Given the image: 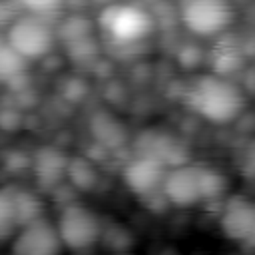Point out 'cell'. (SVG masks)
Masks as SVG:
<instances>
[{
    "label": "cell",
    "instance_id": "ffe728a7",
    "mask_svg": "<svg viewBox=\"0 0 255 255\" xmlns=\"http://www.w3.org/2000/svg\"><path fill=\"white\" fill-rule=\"evenodd\" d=\"M64 48H66V56L74 64H94L96 58H98V52H100V44H98L96 36L72 42V44H68Z\"/></svg>",
    "mask_w": 255,
    "mask_h": 255
},
{
    "label": "cell",
    "instance_id": "30bf717a",
    "mask_svg": "<svg viewBox=\"0 0 255 255\" xmlns=\"http://www.w3.org/2000/svg\"><path fill=\"white\" fill-rule=\"evenodd\" d=\"M165 171H167V167H163L159 161L135 155L131 161L126 163V167L122 171V179H124L126 187H129L135 195L151 197V195L159 193Z\"/></svg>",
    "mask_w": 255,
    "mask_h": 255
},
{
    "label": "cell",
    "instance_id": "6da1fadb",
    "mask_svg": "<svg viewBox=\"0 0 255 255\" xmlns=\"http://www.w3.org/2000/svg\"><path fill=\"white\" fill-rule=\"evenodd\" d=\"M185 104L203 120L215 126H225L239 118L243 112L245 94L231 80L205 74L191 82L185 94Z\"/></svg>",
    "mask_w": 255,
    "mask_h": 255
},
{
    "label": "cell",
    "instance_id": "7c38bea8",
    "mask_svg": "<svg viewBox=\"0 0 255 255\" xmlns=\"http://www.w3.org/2000/svg\"><path fill=\"white\" fill-rule=\"evenodd\" d=\"M90 133L94 141L104 149H120L128 143V131L124 124L108 110H98L90 118Z\"/></svg>",
    "mask_w": 255,
    "mask_h": 255
},
{
    "label": "cell",
    "instance_id": "3957f363",
    "mask_svg": "<svg viewBox=\"0 0 255 255\" xmlns=\"http://www.w3.org/2000/svg\"><path fill=\"white\" fill-rule=\"evenodd\" d=\"M54 225L64 249L72 253H88L100 243L102 217L82 203H66Z\"/></svg>",
    "mask_w": 255,
    "mask_h": 255
},
{
    "label": "cell",
    "instance_id": "52a82bcc",
    "mask_svg": "<svg viewBox=\"0 0 255 255\" xmlns=\"http://www.w3.org/2000/svg\"><path fill=\"white\" fill-rule=\"evenodd\" d=\"M14 235L12 255H64L56 225L44 215L26 223Z\"/></svg>",
    "mask_w": 255,
    "mask_h": 255
},
{
    "label": "cell",
    "instance_id": "5b68a950",
    "mask_svg": "<svg viewBox=\"0 0 255 255\" xmlns=\"http://www.w3.org/2000/svg\"><path fill=\"white\" fill-rule=\"evenodd\" d=\"M179 18L191 34L211 38L231 26L233 10L227 0H183Z\"/></svg>",
    "mask_w": 255,
    "mask_h": 255
},
{
    "label": "cell",
    "instance_id": "7a4b0ae2",
    "mask_svg": "<svg viewBox=\"0 0 255 255\" xmlns=\"http://www.w3.org/2000/svg\"><path fill=\"white\" fill-rule=\"evenodd\" d=\"M96 26L110 42L118 46H133L153 32V18L139 4L114 2L100 10Z\"/></svg>",
    "mask_w": 255,
    "mask_h": 255
},
{
    "label": "cell",
    "instance_id": "7402d4cb",
    "mask_svg": "<svg viewBox=\"0 0 255 255\" xmlns=\"http://www.w3.org/2000/svg\"><path fill=\"white\" fill-rule=\"evenodd\" d=\"M16 4L20 6V10H26V14L46 18L56 14L66 4V0H16Z\"/></svg>",
    "mask_w": 255,
    "mask_h": 255
},
{
    "label": "cell",
    "instance_id": "2e32d148",
    "mask_svg": "<svg viewBox=\"0 0 255 255\" xmlns=\"http://www.w3.org/2000/svg\"><path fill=\"white\" fill-rule=\"evenodd\" d=\"M16 187L6 185L0 187V239H8L18 231V215H16Z\"/></svg>",
    "mask_w": 255,
    "mask_h": 255
},
{
    "label": "cell",
    "instance_id": "44dd1931",
    "mask_svg": "<svg viewBox=\"0 0 255 255\" xmlns=\"http://www.w3.org/2000/svg\"><path fill=\"white\" fill-rule=\"evenodd\" d=\"M201 177H203V195L205 201H215L223 195L225 191V177L221 171L215 167H201Z\"/></svg>",
    "mask_w": 255,
    "mask_h": 255
},
{
    "label": "cell",
    "instance_id": "d4e9b609",
    "mask_svg": "<svg viewBox=\"0 0 255 255\" xmlns=\"http://www.w3.org/2000/svg\"><path fill=\"white\" fill-rule=\"evenodd\" d=\"M22 126V114L14 108H0V128L2 129H18Z\"/></svg>",
    "mask_w": 255,
    "mask_h": 255
},
{
    "label": "cell",
    "instance_id": "4316f807",
    "mask_svg": "<svg viewBox=\"0 0 255 255\" xmlns=\"http://www.w3.org/2000/svg\"><path fill=\"white\" fill-rule=\"evenodd\" d=\"M114 255H133V253H128V251H122V253H114Z\"/></svg>",
    "mask_w": 255,
    "mask_h": 255
},
{
    "label": "cell",
    "instance_id": "ba28073f",
    "mask_svg": "<svg viewBox=\"0 0 255 255\" xmlns=\"http://www.w3.org/2000/svg\"><path fill=\"white\" fill-rule=\"evenodd\" d=\"M219 227L237 243H251L255 237V205L245 195H229L221 207Z\"/></svg>",
    "mask_w": 255,
    "mask_h": 255
},
{
    "label": "cell",
    "instance_id": "484cf974",
    "mask_svg": "<svg viewBox=\"0 0 255 255\" xmlns=\"http://www.w3.org/2000/svg\"><path fill=\"white\" fill-rule=\"evenodd\" d=\"M86 92H88V86H86L82 80L72 78V82H68V84H66L64 96H66L68 100H72V102H78V100H82V98L86 96Z\"/></svg>",
    "mask_w": 255,
    "mask_h": 255
},
{
    "label": "cell",
    "instance_id": "ac0fdd59",
    "mask_svg": "<svg viewBox=\"0 0 255 255\" xmlns=\"http://www.w3.org/2000/svg\"><path fill=\"white\" fill-rule=\"evenodd\" d=\"M26 60L22 56H18L4 40V44L0 46V84L12 86L16 80H20L26 74Z\"/></svg>",
    "mask_w": 255,
    "mask_h": 255
},
{
    "label": "cell",
    "instance_id": "8fae6325",
    "mask_svg": "<svg viewBox=\"0 0 255 255\" xmlns=\"http://www.w3.org/2000/svg\"><path fill=\"white\" fill-rule=\"evenodd\" d=\"M66 165H68V155L54 147V145H44L36 149V153L30 159V167L34 171V179L38 189L42 191H54L62 181L66 179Z\"/></svg>",
    "mask_w": 255,
    "mask_h": 255
},
{
    "label": "cell",
    "instance_id": "cb8c5ba5",
    "mask_svg": "<svg viewBox=\"0 0 255 255\" xmlns=\"http://www.w3.org/2000/svg\"><path fill=\"white\" fill-rule=\"evenodd\" d=\"M20 16V6L16 0H0V28H8Z\"/></svg>",
    "mask_w": 255,
    "mask_h": 255
},
{
    "label": "cell",
    "instance_id": "8992f818",
    "mask_svg": "<svg viewBox=\"0 0 255 255\" xmlns=\"http://www.w3.org/2000/svg\"><path fill=\"white\" fill-rule=\"evenodd\" d=\"M201 167L203 165H191V163L169 167L163 175L159 189L163 199L175 207H191L205 201Z\"/></svg>",
    "mask_w": 255,
    "mask_h": 255
},
{
    "label": "cell",
    "instance_id": "d6986e66",
    "mask_svg": "<svg viewBox=\"0 0 255 255\" xmlns=\"http://www.w3.org/2000/svg\"><path fill=\"white\" fill-rule=\"evenodd\" d=\"M100 243H104L108 249L116 251V253H122V251H128L135 239L133 235L129 233V229H126L124 225H120L118 221H110V223H104L102 221V235H100Z\"/></svg>",
    "mask_w": 255,
    "mask_h": 255
},
{
    "label": "cell",
    "instance_id": "9a60e30c",
    "mask_svg": "<svg viewBox=\"0 0 255 255\" xmlns=\"http://www.w3.org/2000/svg\"><path fill=\"white\" fill-rule=\"evenodd\" d=\"M54 34L64 46H68L72 42L96 36V22L84 14H70L60 20V24L54 28Z\"/></svg>",
    "mask_w": 255,
    "mask_h": 255
},
{
    "label": "cell",
    "instance_id": "9c48e42d",
    "mask_svg": "<svg viewBox=\"0 0 255 255\" xmlns=\"http://www.w3.org/2000/svg\"><path fill=\"white\" fill-rule=\"evenodd\" d=\"M135 151L141 157L159 161L167 169L181 165L187 159L185 145L177 137H173L165 131H157V129H147V131L139 133V137L135 141Z\"/></svg>",
    "mask_w": 255,
    "mask_h": 255
},
{
    "label": "cell",
    "instance_id": "603a6c76",
    "mask_svg": "<svg viewBox=\"0 0 255 255\" xmlns=\"http://www.w3.org/2000/svg\"><path fill=\"white\" fill-rule=\"evenodd\" d=\"M203 58H205V52L201 50V46H197V44H183L179 50H177V60H179V64L183 66V68H195V66H199L201 62H203Z\"/></svg>",
    "mask_w": 255,
    "mask_h": 255
},
{
    "label": "cell",
    "instance_id": "277c9868",
    "mask_svg": "<svg viewBox=\"0 0 255 255\" xmlns=\"http://www.w3.org/2000/svg\"><path fill=\"white\" fill-rule=\"evenodd\" d=\"M56 34L54 28L48 24L46 18L20 14L8 28H6V44L22 56L26 62L42 60L54 48Z\"/></svg>",
    "mask_w": 255,
    "mask_h": 255
},
{
    "label": "cell",
    "instance_id": "e0dca14e",
    "mask_svg": "<svg viewBox=\"0 0 255 255\" xmlns=\"http://www.w3.org/2000/svg\"><path fill=\"white\" fill-rule=\"evenodd\" d=\"M14 197H16V215H18V225L20 227H24L26 223H30V221H34V219L44 215V205H42L40 197L34 191L16 187Z\"/></svg>",
    "mask_w": 255,
    "mask_h": 255
},
{
    "label": "cell",
    "instance_id": "5bb4252c",
    "mask_svg": "<svg viewBox=\"0 0 255 255\" xmlns=\"http://www.w3.org/2000/svg\"><path fill=\"white\" fill-rule=\"evenodd\" d=\"M66 179L70 181L72 189H76V191H92L98 185L100 173L90 157L78 155V157H68Z\"/></svg>",
    "mask_w": 255,
    "mask_h": 255
},
{
    "label": "cell",
    "instance_id": "4fadbf2b",
    "mask_svg": "<svg viewBox=\"0 0 255 255\" xmlns=\"http://www.w3.org/2000/svg\"><path fill=\"white\" fill-rule=\"evenodd\" d=\"M209 62H211V68H213V74L215 76L227 78V76L239 72V68L243 64V48H241V42L235 40L229 34L223 36L213 46V50L209 52Z\"/></svg>",
    "mask_w": 255,
    "mask_h": 255
}]
</instances>
